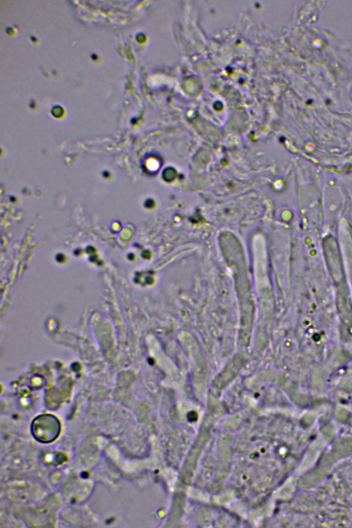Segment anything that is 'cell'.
<instances>
[{
    "label": "cell",
    "mask_w": 352,
    "mask_h": 528,
    "mask_svg": "<svg viewBox=\"0 0 352 528\" xmlns=\"http://www.w3.org/2000/svg\"><path fill=\"white\" fill-rule=\"evenodd\" d=\"M32 433L38 441L49 443L56 440L60 432V423L53 415L43 414L36 417L31 425Z\"/></svg>",
    "instance_id": "obj_1"
}]
</instances>
